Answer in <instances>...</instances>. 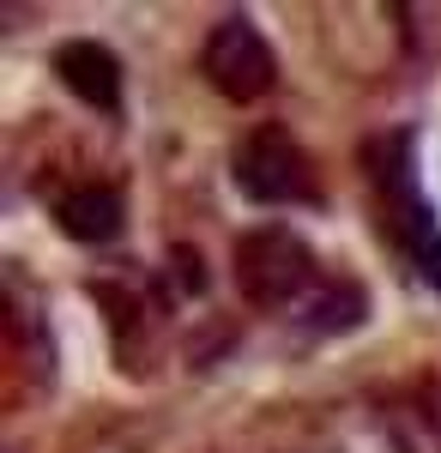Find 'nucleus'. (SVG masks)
<instances>
[{"mask_svg":"<svg viewBox=\"0 0 441 453\" xmlns=\"http://www.w3.org/2000/svg\"><path fill=\"white\" fill-rule=\"evenodd\" d=\"M236 284L260 309H308V296L321 290V266L297 230L260 224L236 242Z\"/></svg>","mask_w":441,"mask_h":453,"instance_id":"nucleus-1","label":"nucleus"},{"mask_svg":"<svg viewBox=\"0 0 441 453\" xmlns=\"http://www.w3.org/2000/svg\"><path fill=\"white\" fill-rule=\"evenodd\" d=\"M230 175H236L242 200H254V206H314L321 200L314 157L284 127H254L236 145V170Z\"/></svg>","mask_w":441,"mask_h":453,"instance_id":"nucleus-2","label":"nucleus"},{"mask_svg":"<svg viewBox=\"0 0 441 453\" xmlns=\"http://www.w3.org/2000/svg\"><path fill=\"white\" fill-rule=\"evenodd\" d=\"M200 73L212 79L218 97H230V104H254V97H267L272 79H278V55H272V42L260 36L254 19L230 12V19H218L212 36H205Z\"/></svg>","mask_w":441,"mask_h":453,"instance_id":"nucleus-3","label":"nucleus"},{"mask_svg":"<svg viewBox=\"0 0 441 453\" xmlns=\"http://www.w3.org/2000/svg\"><path fill=\"white\" fill-rule=\"evenodd\" d=\"M381 188H387V224H393L399 248L411 254L417 279L441 290V224H436V211H429V200L417 194V170H411V140L406 134H399L393 170H381Z\"/></svg>","mask_w":441,"mask_h":453,"instance_id":"nucleus-4","label":"nucleus"},{"mask_svg":"<svg viewBox=\"0 0 441 453\" xmlns=\"http://www.w3.org/2000/svg\"><path fill=\"white\" fill-rule=\"evenodd\" d=\"M55 73H61V85H67L79 104L121 109V61H115V49H103L91 36L61 42V49H55Z\"/></svg>","mask_w":441,"mask_h":453,"instance_id":"nucleus-5","label":"nucleus"},{"mask_svg":"<svg viewBox=\"0 0 441 453\" xmlns=\"http://www.w3.org/2000/svg\"><path fill=\"white\" fill-rule=\"evenodd\" d=\"M55 218H61V230H67L73 242H115L128 211H121V194H115V188H103V181H85V188L61 194Z\"/></svg>","mask_w":441,"mask_h":453,"instance_id":"nucleus-6","label":"nucleus"},{"mask_svg":"<svg viewBox=\"0 0 441 453\" xmlns=\"http://www.w3.org/2000/svg\"><path fill=\"white\" fill-rule=\"evenodd\" d=\"M381 418L393 429L399 453H441V375L423 381L417 393H406V399H393Z\"/></svg>","mask_w":441,"mask_h":453,"instance_id":"nucleus-7","label":"nucleus"}]
</instances>
